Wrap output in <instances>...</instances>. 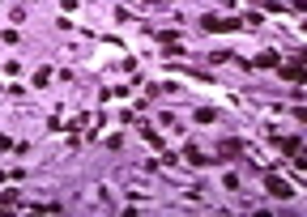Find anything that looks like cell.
I'll use <instances>...</instances> for the list:
<instances>
[{"label":"cell","instance_id":"1","mask_svg":"<svg viewBox=\"0 0 307 217\" xmlns=\"http://www.w3.org/2000/svg\"><path fill=\"white\" fill-rule=\"evenodd\" d=\"M265 187H269V192H273L277 200H290V196H295V187H290L286 179H277V175H269V179H265Z\"/></svg>","mask_w":307,"mask_h":217},{"label":"cell","instance_id":"2","mask_svg":"<svg viewBox=\"0 0 307 217\" xmlns=\"http://www.w3.org/2000/svg\"><path fill=\"white\" fill-rule=\"evenodd\" d=\"M205 30H239V17H205Z\"/></svg>","mask_w":307,"mask_h":217},{"label":"cell","instance_id":"3","mask_svg":"<svg viewBox=\"0 0 307 217\" xmlns=\"http://www.w3.org/2000/svg\"><path fill=\"white\" fill-rule=\"evenodd\" d=\"M273 72H282V77H286V81H295V85L303 81V64H299V60H295V64H277Z\"/></svg>","mask_w":307,"mask_h":217},{"label":"cell","instance_id":"4","mask_svg":"<svg viewBox=\"0 0 307 217\" xmlns=\"http://www.w3.org/2000/svg\"><path fill=\"white\" fill-rule=\"evenodd\" d=\"M277 64H282V60H277V52H265V55H256L252 68H277Z\"/></svg>","mask_w":307,"mask_h":217},{"label":"cell","instance_id":"5","mask_svg":"<svg viewBox=\"0 0 307 217\" xmlns=\"http://www.w3.org/2000/svg\"><path fill=\"white\" fill-rule=\"evenodd\" d=\"M299 145H303L299 136H282V154H290V158H295V154H299Z\"/></svg>","mask_w":307,"mask_h":217},{"label":"cell","instance_id":"6","mask_svg":"<svg viewBox=\"0 0 307 217\" xmlns=\"http://www.w3.org/2000/svg\"><path fill=\"white\" fill-rule=\"evenodd\" d=\"M184 158H188L192 166H205V154H201V149H196V145H188V154H184Z\"/></svg>","mask_w":307,"mask_h":217},{"label":"cell","instance_id":"7","mask_svg":"<svg viewBox=\"0 0 307 217\" xmlns=\"http://www.w3.org/2000/svg\"><path fill=\"white\" fill-rule=\"evenodd\" d=\"M213 115H218L213 107H201V111H196V124H213Z\"/></svg>","mask_w":307,"mask_h":217},{"label":"cell","instance_id":"8","mask_svg":"<svg viewBox=\"0 0 307 217\" xmlns=\"http://www.w3.org/2000/svg\"><path fill=\"white\" fill-rule=\"evenodd\" d=\"M239 149H244V145H239V141H222V154H226V158H235V154H239Z\"/></svg>","mask_w":307,"mask_h":217},{"label":"cell","instance_id":"9","mask_svg":"<svg viewBox=\"0 0 307 217\" xmlns=\"http://www.w3.org/2000/svg\"><path fill=\"white\" fill-rule=\"evenodd\" d=\"M13 200H17V196H13V192H0V209H9Z\"/></svg>","mask_w":307,"mask_h":217},{"label":"cell","instance_id":"10","mask_svg":"<svg viewBox=\"0 0 307 217\" xmlns=\"http://www.w3.org/2000/svg\"><path fill=\"white\" fill-rule=\"evenodd\" d=\"M60 4H64V9H77V0H60Z\"/></svg>","mask_w":307,"mask_h":217}]
</instances>
